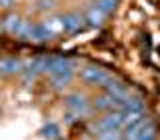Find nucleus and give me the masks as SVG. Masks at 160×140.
<instances>
[{
  "instance_id": "11",
  "label": "nucleus",
  "mask_w": 160,
  "mask_h": 140,
  "mask_svg": "<svg viewBox=\"0 0 160 140\" xmlns=\"http://www.w3.org/2000/svg\"><path fill=\"white\" fill-rule=\"evenodd\" d=\"M24 64L16 58H2L0 60V74L2 76H10V74H22Z\"/></svg>"
},
{
  "instance_id": "18",
  "label": "nucleus",
  "mask_w": 160,
  "mask_h": 140,
  "mask_svg": "<svg viewBox=\"0 0 160 140\" xmlns=\"http://www.w3.org/2000/svg\"><path fill=\"white\" fill-rule=\"evenodd\" d=\"M16 0H0V8H12Z\"/></svg>"
},
{
  "instance_id": "3",
  "label": "nucleus",
  "mask_w": 160,
  "mask_h": 140,
  "mask_svg": "<svg viewBox=\"0 0 160 140\" xmlns=\"http://www.w3.org/2000/svg\"><path fill=\"white\" fill-rule=\"evenodd\" d=\"M64 106H66V110L72 114L74 118H82V116H86V114L90 112L88 100H86L84 94H80V92L68 94V96L64 98Z\"/></svg>"
},
{
  "instance_id": "16",
  "label": "nucleus",
  "mask_w": 160,
  "mask_h": 140,
  "mask_svg": "<svg viewBox=\"0 0 160 140\" xmlns=\"http://www.w3.org/2000/svg\"><path fill=\"white\" fill-rule=\"evenodd\" d=\"M98 140H122V134L120 130H106V132H100L96 134Z\"/></svg>"
},
{
  "instance_id": "12",
  "label": "nucleus",
  "mask_w": 160,
  "mask_h": 140,
  "mask_svg": "<svg viewBox=\"0 0 160 140\" xmlns=\"http://www.w3.org/2000/svg\"><path fill=\"white\" fill-rule=\"evenodd\" d=\"M104 18H106V14L100 10L96 4H92V6H88L86 10H84V22H88L90 26H100V24L104 22Z\"/></svg>"
},
{
  "instance_id": "8",
  "label": "nucleus",
  "mask_w": 160,
  "mask_h": 140,
  "mask_svg": "<svg viewBox=\"0 0 160 140\" xmlns=\"http://www.w3.org/2000/svg\"><path fill=\"white\" fill-rule=\"evenodd\" d=\"M76 68V62L70 58H64V56H50L46 58V74H58V72H68V70Z\"/></svg>"
},
{
  "instance_id": "6",
  "label": "nucleus",
  "mask_w": 160,
  "mask_h": 140,
  "mask_svg": "<svg viewBox=\"0 0 160 140\" xmlns=\"http://www.w3.org/2000/svg\"><path fill=\"white\" fill-rule=\"evenodd\" d=\"M26 26H28V22L22 16H18V14H8V16L2 20V28L6 30L8 34H12V36H16L20 40H24Z\"/></svg>"
},
{
  "instance_id": "1",
  "label": "nucleus",
  "mask_w": 160,
  "mask_h": 140,
  "mask_svg": "<svg viewBox=\"0 0 160 140\" xmlns=\"http://www.w3.org/2000/svg\"><path fill=\"white\" fill-rule=\"evenodd\" d=\"M154 138H156V126L148 118H142L126 126L122 134V140H154Z\"/></svg>"
},
{
  "instance_id": "9",
  "label": "nucleus",
  "mask_w": 160,
  "mask_h": 140,
  "mask_svg": "<svg viewBox=\"0 0 160 140\" xmlns=\"http://www.w3.org/2000/svg\"><path fill=\"white\" fill-rule=\"evenodd\" d=\"M62 20V32L66 34H76L84 28V16L78 12H66L60 16Z\"/></svg>"
},
{
  "instance_id": "4",
  "label": "nucleus",
  "mask_w": 160,
  "mask_h": 140,
  "mask_svg": "<svg viewBox=\"0 0 160 140\" xmlns=\"http://www.w3.org/2000/svg\"><path fill=\"white\" fill-rule=\"evenodd\" d=\"M54 38V32L46 26V22H28L24 40H32V42H48Z\"/></svg>"
},
{
  "instance_id": "15",
  "label": "nucleus",
  "mask_w": 160,
  "mask_h": 140,
  "mask_svg": "<svg viewBox=\"0 0 160 140\" xmlns=\"http://www.w3.org/2000/svg\"><path fill=\"white\" fill-rule=\"evenodd\" d=\"M94 4H96L104 14H112L114 8H116V0H94Z\"/></svg>"
},
{
  "instance_id": "2",
  "label": "nucleus",
  "mask_w": 160,
  "mask_h": 140,
  "mask_svg": "<svg viewBox=\"0 0 160 140\" xmlns=\"http://www.w3.org/2000/svg\"><path fill=\"white\" fill-rule=\"evenodd\" d=\"M120 128H124V120H122V112L120 110H110L102 118H98L96 122L90 124V130L94 134L106 132V130H120Z\"/></svg>"
},
{
  "instance_id": "17",
  "label": "nucleus",
  "mask_w": 160,
  "mask_h": 140,
  "mask_svg": "<svg viewBox=\"0 0 160 140\" xmlns=\"http://www.w3.org/2000/svg\"><path fill=\"white\" fill-rule=\"evenodd\" d=\"M46 26L52 30L54 34H56V32H62V20H60V16H54V18L46 20Z\"/></svg>"
},
{
  "instance_id": "7",
  "label": "nucleus",
  "mask_w": 160,
  "mask_h": 140,
  "mask_svg": "<svg viewBox=\"0 0 160 140\" xmlns=\"http://www.w3.org/2000/svg\"><path fill=\"white\" fill-rule=\"evenodd\" d=\"M102 88H104V92H108L110 96H114V98H116L120 104H122L124 100H126V98L130 96V90H128V86L122 82V80H118L116 76H110V78L106 80V84H104Z\"/></svg>"
},
{
  "instance_id": "19",
  "label": "nucleus",
  "mask_w": 160,
  "mask_h": 140,
  "mask_svg": "<svg viewBox=\"0 0 160 140\" xmlns=\"http://www.w3.org/2000/svg\"><path fill=\"white\" fill-rule=\"evenodd\" d=\"M80 140H92V138H88V136H84V138H80Z\"/></svg>"
},
{
  "instance_id": "13",
  "label": "nucleus",
  "mask_w": 160,
  "mask_h": 140,
  "mask_svg": "<svg viewBox=\"0 0 160 140\" xmlns=\"http://www.w3.org/2000/svg\"><path fill=\"white\" fill-rule=\"evenodd\" d=\"M74 76V72L72 70H68V72H58V74H50V82H52V86L54 88H64V86H68L70 84V80H72Z\"/></svg>"
},
{
  "instance_id": "14",
  "label": "nucleus",
  "mask_w": 160,
  "mask_h": 140,
  "mask_svg": "<svg viewBox=\"0 0 160 140\" xmlns=\"http://www.w3.org/2000/svg\"><path fill=\"white\" fill-rule=\"evenodd\" d=\"M40 134H42L44 138H50V140H56L58 136H60V128L56 126L54 122H50V124H46L42 130H40Z\"/></svg>"
},
{
  "instance_id": "10",
  "label": "nucleus",
  "mask_w": 160,
  "mask_h": 140,
  "mask_svg": "<svg viewBox=\"0 0 160 140\" xmlns=\"http://www.w3.org/2000/svg\"><path fill=\"white\" fill-rule=\"evenodd\" d=\"M94 108L102 110V112H110V110H118L120 102L114 96H110L108 92H104V94H100V96H96V100H94Z\"/></svg>"
},
{
  "instance_id": "5",
  "label": "nucleus",
  "mask_w": 160,
  "mask_h": 140,
  "mask_svg": "<svg viewBox=\"0 0 160 140\" xmlns=\"http://www.w3.org/2000/svg\"><path fill=\"white\" fill-rule=\"evenodd\" d=\"M110 76H112V74H110L108 70L100 68V66H86L80 72V78L86 84H92V86H104Z\"/></svg>"
}]
</instances>
